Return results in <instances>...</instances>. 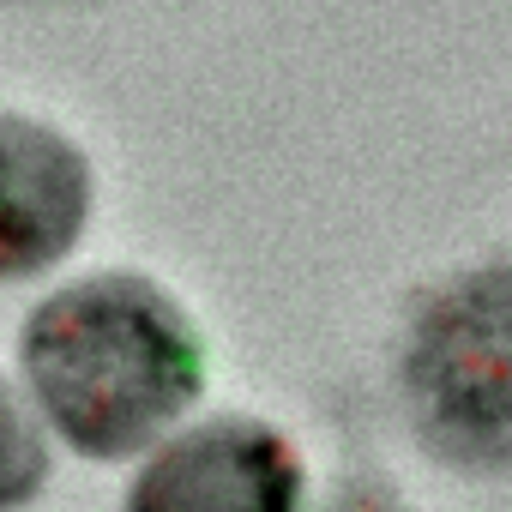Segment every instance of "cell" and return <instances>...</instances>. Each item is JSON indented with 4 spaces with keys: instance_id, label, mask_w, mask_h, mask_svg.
<instances>
[{
    "instance_id": "obj_3",
    "label": "cell",
    "mask_w": 512,
    "mask_h": 512,
    "mask_svg": "<svg viewBox=\"0 0 512 512\" xmlns=\"http://www.w3.org/2000/svg\"><path fill=\"white\" fill-rule=\"evenodd\" d=\"M127 512H302V458L266 422L211 416L145 458Z\"/></svg>"
},
{
    "instance_id": "obj_2",
    "label": "cell",
    "mask_w": 512,
    "mask_h": 512,
    "mask_svg": "<svg viewBox=\"0 0 512 512\" xmlns=\"http://www.w3.org/2000/svg\"><path fill=\"white\" fill-rule=\"evenodd\" d=\"M404 404L452 464H512V266L446 278L404 338Z\"/></svg>"
},
{
    "instance_id": "obj_6",
    "label": "cell",
    "mask_w": 512,
    "mask_h": 512,
    "mask_svg": "<svg viewBox=\"0 0 512 512\" xmlns=\"http://www.w3.org/2000/svg\"><path fill=\"white\" fill-rule=\"evenodd\" d=\"M326 512H410V506H404L392 488H380V482H350Z\"/></svg>"
},
{
    "instance_id": "obj_1",
    "label": "cell",
    "mask_w": 512,
    "mask_h": 512,
    "mask_svg": "<svg viewBox=\"0 0 512 512\" xmlns=\"http://www.w3.org/2000/svg\"><path fill=\"white\" fill-rule=\"evenodd\" d=\"M19 362L43 422L97 464L145 452L205 392V344L187 308L139 272L55 290L25 320Z\"/></svg>"
},
{
    "instance_id": "obj_5",
    "label": "cell",
    "mask_w": 512,
    "mask_h": 512,
    "mask_svg": "<svg viewBox=\"0 0 512 512\" xmlns=\"http://www.w3.org/2000/svg\"><path fill=\"white\" fill-rule=\"evenodd\" d=\"M49 482V440L13 380L0 374V512H25Z\"/></svg>"
},
{
    "instance_id": "obj_4",
    "label": "cell",
    "mask_w": 512,
    "mask_h": 512,
    "mask_svg": "<svg viewBox=\"0 0 512 512\" xmlns=\"http://www.w3.org/2000/svg\"><path fill=\"white\" fill-rule=\"evenodd\" d=\"M91 223V157L31 115H0V284L61 266Z\"/></svg>"
}]
</instances>
